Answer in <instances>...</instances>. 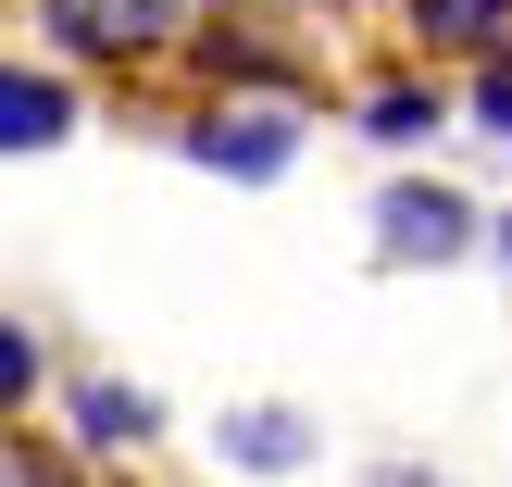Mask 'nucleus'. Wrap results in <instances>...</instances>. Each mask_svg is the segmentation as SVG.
<instances>
[{"label": "nucleus", "mask_w": 512, "mask_h": 487, "mask_svg": "<svg viewBox=\"0 0 512 487\" xmlns=\"http://www.w3.org/2000/svg\"><path fill=\"white\" fill-rule=\"evenodd\" d=\"M425 50H500L512 38V0H400Z\"/></svg>", "instance_id": "4"}, {"label": "nucleus", "mask_w": 512, "mask_h": 487, "mask_svg": "<svg viewBox=\"0 0 512 487\" xmlns=\"http://www.w3.org/2000/svg\"><path fill=\"white\" fill-rule=\"evenodd\" d=\"M75 425H88V438H150V400H138V388H88Z\"/></svg>", "instance_id": "8"}, {"label": "nucleus", "mask_w": 512, "mask_h": 487, "mask_svg": "<svg viewBox=\"0 0 512 487\" xmlns=\"http://www.w3.org/2000/svg\"><path fill=\"white\" fill-rule=\"evenodd\" d=\"M288 138H300V113H200V163H213V175H275V163H288Z\"/></svg>", "instance_id": "3"}, {"label": "nucleus", "mask_w": 512, "mask_h": 487, "mask_svg": "<svg viewBox=\"0 0 512 487\" xmlns=\"http://www.w3.org/2000/svg\"><path fill=\"white\" fill-rule=\"evenodd\" d=\"M475 113H488V125H500V138H512V63L488 75V88H475Z\"/></svg>", "instance_id": "9"}, {"label": "nucleus", "mask_w": 512, "mask_h": 487, "mask_svg": "<svg viewBox=\"0 0 512 487\" xmlns=\"http://www.w3.org/2000/svg\"><path fill=\"white\" fill-rule=\"evenodd\" d=\"M363 125H375V138H425V125H438V88H375Z\"/></svg>", "instance_id": "7"}, {"label": "nucleus", "mask_w": 512, "mask_h": 487, "mask_svg": "<svg viewBox=\"0 0 512 487\" xmlns=\"http://www.w3.org/2000/svg\"><path fill=\"white\" fill-rule=\"evenodd\" d=\"M500 263H512V225H500Z\"/></svg>", "instance_id": "10"}, {"label": "nucleus", "mask_w": 512, "mask_h": 487, "mask_svg": "<svg viewBox=\"0 0 512 487\" xmlns=\"http://www.w3.org/2000/svg\"><path fill=\"white\" fill-rule=\"evenodd\" d=\"M0 138L50 150V138H63V88H50V75H13V88H0Z\"/></svg>", "instance_id": "5"}, {"label": "nucleus", "mask_w": 512, "mask_h": 487, "mask_svg": "<svg viewBox=\"0 0 512 487\" xmlns=\"http://www.w3.org/2000/svg\"><path fill=\"white\" fill-rule=\"evenodd\" d=\"M300 450H313V425H300V413H238V425H225V463H300Z\"/></svg>", "instance_id": "6"}, {"label": "nucleus", "mask_w": 512, "mask_h": 487, "mask_svg": "<svg viewBox=\"0 0 512 487\" xmlns=\"http://www.w3.org/2000/svg\"><path fill=\"white\" fill-rule=\"evenodd\" d=\"M388 487H413V475H388Z\"/></svg>", "instance_id": "11"}, {"label": "nucleus", "mask_w": 512, "mask_h": 487, "mask_svg": "<svg viewBox=\"0 0 512 487\" xmlns=\"http://www.w3.org/2000/svg\"><path fill=\"white\" fill-rule=\"evenodd\" d=\"M63 50H163L175 38V0H38Z\"/></svg>", "instance_id": "1"}, {"label": "nucleus", "mask_w": 512, "mask_h": 487, "mask_svg": "<svg viewBox=\"0 0 512 487\" xmlns=\"http://www.w3.org/2000/svg\"><path fill=\"white\" fill-rule=\"evenodd\" d=\"M375 238H388V263H450V250L475 238V213L450 188H388L375 200Z\"/></svg>", "instance_id": "2"}]
</instances>
